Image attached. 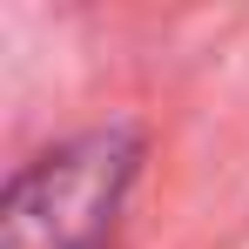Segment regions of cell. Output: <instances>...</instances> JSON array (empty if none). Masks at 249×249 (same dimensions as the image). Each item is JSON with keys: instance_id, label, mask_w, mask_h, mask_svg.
<instances>
[{"instance_id": "obj_1", "label": "cell", "mask_w": 249, "mask_h": 249, "mask_svg": "<svg viewBox=\"0 0 249 249\" xmlns=\"http://www.w3.org/2000/svg\"><path fill=\"white\" fill-rule=\"evenodd\" d=\"M135 175V135L94 128L27 168L0 202V249H108Z\"/></svg>"}]
</instances>
